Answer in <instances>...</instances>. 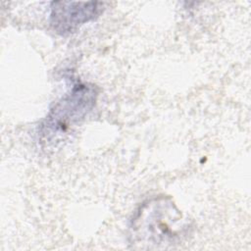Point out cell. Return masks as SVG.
<instances>
[{"label":"cell","mask_w":251,"mask_h":251,"mask_svg":"<svg viewBox=\"0 0 251 251\" xmlns=\"http://www.w3.org/2000/svg\"><path fill=\"white\" fill-rule=\"evenodd\" d=\"M97 91L93 85L76 83L51 110L42 124L41 135L46 141H54L70 126L83 119L94 107Z\"/></svg>","instance_id":"cell-1"},{"label":"cell","mask_w":251,"mask_h":251,"mask_svg":"<svg viewBox=\"0 0 251 251\" xmlns=\"http://www.w3.org/2000/svg\"><path fill=\"white\" fill-rule=\"evenodd\" d=\"M103 10L104 3L98 1H54L50 6V25L56 33L68 35L99 17Z\"/></svg>","instance_id":"cell-3"},{"label":"cell","mask_w":251,"mask_h":251,"mask_svg":"<svg viewBox=\"0 0 251 251\" xmlns=\"http://www.w3.org/2000/svg\"><path fill=\"white\" fill-rule=\"evenodd\" d=\"M180 216L172 203L163 199L148 202L140 208L137 216L133 219V235L142 236V239L150 243L167 242L176 234V227H171L169 221Z\"/></svg>","instance_id":"cell-2"}]
</instances>
